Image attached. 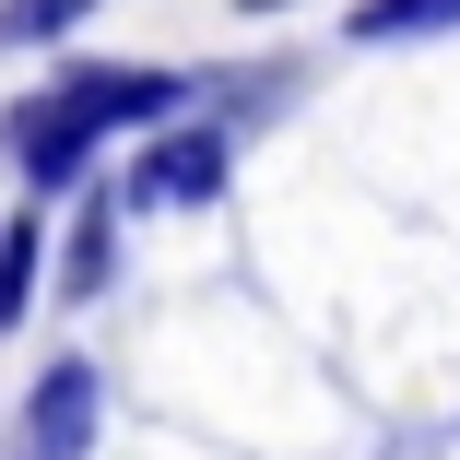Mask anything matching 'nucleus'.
Returning <instances> with one entry per match:
<instances>
[{
  "label": "nucleus",
  "mask_w": 460,
  "mask_h": 460,
  "mask_svg": "<svg viewBox=\"0 0 460 460\" xmlns=\"http://www.w3.org/2000/svg\"><path fill=\"white\" fill-rule=\"evenodd\" d=\"M0 142H13V165H24V190H83V165H95L107 154V130L95 119H83L71 95H59V83H36V95H13V119H0Z\"/></svg>",
  "instance_id": "obj_1"
},
{
  "label": "nucleus",
  "mask_w": 460,
  "mask_h": 460,
  "mask_svg": "<svg viewBox=\"0 0 460 460\" xmlns=\"http://www.w3.org/2000/svg\"><path fill=\"white\" fill-rule=\"evenodd\" d=\"M225 177H236V142H225L213 119H190V130H154V142H142L130 201H142V213H201Z\"/></svg>",
  "instance_id": "obj_2"
},
{
  "label": "nucleus",
  "mask_w": 460,
  "mask_h": 460,
  "mask_svg": "<svg viewBox=\"0 0 460 460\" xmlns=\"http://www.w3.org/2000/svg\"><path fill=\"white\" fill-rule=\"evenodd\" d=\"M95 425H107V378H95V354H59L48 378L24 390V448H36V460H83V448H95Z\"/></svg>",
  "instance_id": "obj_3"
},
{
  "label": "nucleus",
  "mask_w": 460,
  "mask_h": 460,
  "mask_svg": "<svg viewBox=\"0 0 460 460\" xmlns=\"http://www.w3.org/2000/svg\"><path fill=\"white\" fill-rule=\"evenodd\" d=\"M59 95H71L83 119L119 142V130H165L177 107H190V83H177V71H119V59H83V71H59Z\"/></svg>",
  "instance_id": "obj_4"
},
{
  "label": "nucleus",
  "mask_w": 460,
  "mask_h": 460,
  "mask_svg": "<svg viewBox=\"0 0 460 460\" xmlns=\"http://www.w3.org/2000/svg\"><path fill=\"white\" fill-rule=\"evenodd\" d=\"M59 284H71V296H107V284H119V201H83V213H71Z\"/></svg>",
  "instance_id": "obj_5"
},
{
  "label": "nucleus",
  "mask_w": 460,
  "mask_h": 460,
  "mask_svg": "<svg viewBox=\"0 0 460 460\" xmlns=\"http://www.w3.org/2000/svg\"><path fill=\"white\" fill-rule=\"evenodd\" d=\"M448 24H460V0H354L342 13L354 48H402V36H448Z\"/></svg>",
  "instance_id": "obj_6"
},
{
  "label": "nucleus",
  "mask_w": 460,
  "mask_h": 460,
  "mask_svg": "<svg viewBox=\"0 0 460 460\" xmlns=\"http://www.w3.org/2000/svg\"><path fill=\"white\" fill-rule=\"evenodd\" d=\"M36 248H48V225H36V213H24V225H0V331L36 307Z\"/></svg>",
  "instance_id": "obj_7"
},
{
  "label": "nucleus",
  "mask_w": 460,
  "mask_h": 460,
  "mask_svg": "<svg viewBox=\"0 0 460 460\" xmlns=\"http://www.w3.org/2000/svg\"><path fill=\"white\" fill-rule=\"evenodd\" d=\"M83 24V0H0V48H59Z\"/></svg>",
  "instance_id": "obj_8"
}]
</instances>
